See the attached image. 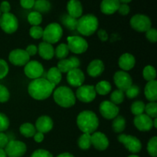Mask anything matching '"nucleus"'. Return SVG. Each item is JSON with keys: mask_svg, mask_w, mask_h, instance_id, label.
Segmentation results:
<instances>
[{"mask_svg": "<svg viewBox=\"0 0 157 157\" xmlns=\"http://www.w3.org/2000/svg\"><path fill=\"white\" fill-rule=\"evenodd\" d=\"M55 85L51 84L45 78H37L31 81L28 87V92L33 99L43 101L48 98L53 93Z\"/></svg>", "mask_w": 157, "mask_h": 157, "instance_id": "obj_1", "label": "nucleus"}, {"mask_svg": "<svg viewBox=\"0 0 157 157\" xmlns=\"http://www.w3.org/2000/svg\"><path fill=\"white\" fill-rule=\"evenodd\" d=\"M77 125L83 133L92 134L98 128L99 119L93 111L84 110L77 117Z\"/></svg>", "mask_w": 157, "mask_h": 157, "instance_id": "obj_2", "label": "nucleus"}, {"mask_svg": "<svg viewBox=\"0 0 157 157\" xmlns=\"http://www.w3.org/2000/svg\"><path fill=\"white\" fill-rule=\"evenodd\" d=\"M53 98L55 103L60 107L69 108L76 103V97L71 89L66 86H61L54 91Z\"/></svg>", "mask_w": 157, "mask_h": 157, "instance_id": "obj_3", "label": "nucleus"}, {"mask_svg": "<svg viewBox=\"0 0 157 157\" xmlns=\"http://www.w3.org/2000/svg\"><path fill=\"white\" fill-rule=\"evenodd\" d=\"M98 18L92 14H87L78 18L76 29L84 36H90L98 30Z\"/></svg>", "mask_w": 157, "mask_h": 157, "instance_id": "obj_4", "label": "nucleus"}, {"mask_svg": "<svg viewBox=\"0 0 157 157\" xmlns=\"http://www.w3.org/2000/svg\"><path fill=\"white\" fill-rule=\"evenodd\" d=\"M63 35V29L57 22H52L48 25L43 31L42 39L44 42L55 44L61 40Z\"/></svg>", "mask_w": 157, "mask_h": 157, "instance_id": "obj_5", "label": "nucleus"}, {"mask_svg": "<svg viewBox=\"0 0 157 157\" xmlns=\"http://www.w3.org/2000/svg\"><path fill=\"white\" fill-rule=\"evenodd\" d=\"M0 27L6 33H14L18 28V18L14 14L10 12L2 14L0 16Z\"/></svg>", "mask_w": 157, "mask_h": 157, "instance_id": "obj_6", "label": "nucleus"}, {"mask_svg": "<svg viewBox=\"0 0 157 157\" xmlns=\"http://www.w3.org/2000/svg\"><path fill=\"white\" fill-rule=\"evenodd\" d=\"M132 29L139 32H146L151 28L152 21L147 15L136 14L133 15L130 21Z\"/></svg>", "mask_w": 157, "mask_h": 157, "instance_id": "obj_7", "label": "nucleus"}, {"mask_svg": "<svg viewBox=\"0 0 157 157\" xmlns=\"http://www.w3.org/2000/svg\"><path fill=\"white\" fill-rule=\"evenodd\" d=\"M118 141L123 144L126 149L130 153H137L142 149V144L137 137L131 135L120 134L118 136Z\"/></svg>", "mask_w": 157, "mask_h": 157, "instance_id": "obj_8", "label": "nucleus"}, {"mask_svg": "<svg viewBox=\"0 0 157 157\" xmlns=\"http://www.w3.org/2000/svg\"><path fill=\"white\" fill-rule=\"evenodd\" d=\"M4 150L9 157H21L26 153L27 147L21 141L9 140Z\"/></svg>", "mask_w": 157, "mask_h": 157, "instance_id": "obj_9", "label": "nucleus"}, {"mask_svg": "<svg viewBox=\"0 0 157 157\" xmlns=\"http://www.w3.org/2000/svg\"><path fill=\"white\" fill-rule=\"evenodd\" d=\"M67 41L69 51L75 54H82L88 48V43L81 36H70Z\"/></svg>", "mask_w": 157, "mask_h": 157, "instance_id": "obj_10", "label": "nucleus"}, {"mask_svg": "<svg viewBox=\"0 0 157 157\" xmlns=\"http://www.w3.org/2000/svg\"><path fill=\"white\" fill-rule=\"evenodd\" d=\"M97 93L94 85H81L76 91V98L83 103L92 102L96 98Z\"/></svg>", "mask_w": 157, "mask_h": 157, "instance_id": "obj_11", "label": "nucleus"}, {"mask_svg": "<svg viewBox=\"0 0 157 157\" xmlns=\"http://www.w3.org/2000/svg\"><path fill=\"white\" fill-rule=\"evenodd\" d=\"M113 81L118 90L126 91L133 84L131 76L124 71H118L113 75Z\"/></svg>", "mask_w": 157, "mask_h": 157, "instance_id": "obj_12", "label": "nucleus"}, {"mask_svg": "<svg viewBox=\"0 0 157 157\" xmlns=\"http://www.w3.org/2000/svg\"><path fill=\"white\" fill-rule=\"evenodd\" d=\"M25 75L31 79H37L41 78L44 73L43 65L38 61H29L25 65L24 67Z\"/></svg>", "mask_w": 157, "mask_h": 157, "instance_id": "obj_13", "label": "nucleus"}, {"mask_svg": "<svg viewBox=\"0 0 157 157\" xmlns=\"http://www.w3.org/2000/svg\"><path fill=\"white\" fill-rule=\"evenodd\" d=\"M99 110L103 117L107 120L114 119L119 114V107L111 101H104L101 103Z\"/></svg>", "mask_w": 157, "mask_h": 157, "instance_id": "obj_14", "label": "nucleus"}, {"mask_svg": "<svg viewBox=\"0 0 157 157\" xmlns=\"http://www.w3.org/2000/svg\"><path fill=\"white\" fill-rule=\"evenodd\" d=\"M9 61L15 66H25L30 61V56L25 50L17 48L9 53Z\"/></svg>", "mask_w": 157, "mask_h": 157, "instance_id": "obj_15", "label": "nucleus"}, {"mask_svg": "<svg viewBox=\"0 0 157 157\" xmlns=\"http://www.w3.org/2000/svg\"><path fill=\"white\" fill-rule=\"evenodd\" d=\"M90 140L91 145L95 149L100 151L107 150L109 147V140L104 133L95 131L92 134H90Z\"/></svg>", "mask_w": 157, "mask_h": 157, "instance_id": "obj_16", "label": "nucleus"}, {"mask_svg": "<svg viewBox=\"0 0 157 157\" xmlns=\"http://www.w3.org/2000/svg\"><path fill=\"white\" fill-rule=\"evenodd\" d=\"M133 124L137 130L142 132L150 131L153 127V119L146 113H142L140 115L135 116Z\"/></svg>", "mask_w": 157, "mask_h": 157, "instance_id": "obj_17", "label": "nucleus"}, {"mask_svg": "<svg viewBox=\"0 0 157 157\" xmlns=\"http://www.w3.org/2000/svg\"><path fill=\"white\" fill-rule=\"evenodd\" d=\"M85 79L84 74L81 69L74 68L67 73V81L72 87H81Z\"/></svg>", "mask_w": 157, "mask_h": 157, "instance_id": "obj_18", "label": "nucleus"}, {"mask_svg": "<svg viewBox=\"0 0 157 157\" xmlns=\"http://www.w3.org/2000/svg\"><path fill=\"white\" fill-rule=\"evenodd\" d=\"M81 64L80 60L76 57H71L68 59H62L58 61L57 67L61 73H67L74 68H78Z\"/></svg>", "mask_w": 157, "mask_h": 157, "instance_id": "obj_19", "label": "nucleus"}, {"mask_svg": "<svg viewBox=\"0 0 157 157\" xmlns=\"http://www.w3.org/2000/svg\"><path fill=\"white\" fill-rule=\"evenodd\" d=\"M54 122L52 119L49 116H46V115H43V116L38 117L35 122L36 130L42 133H48L52 130Z\"/></svg>", "mask_w": 157, "mask_h": 157, "instance_id": "obj_20", "label": "nucleus"}, {"mask_svg": "<svg viewBox=\"0 0 157 157\" xmlns=\"http://www.w3.org/2000/svg\"><path fill=\"white\" fill-rule=\"evenodd\" d=\"M135 64H136L135 57L130 53L123 54L118 60V65L124 71H127L133 69Z\"/></svg>", "mask_w": 157, "mask_h": 157, "instance_id": "obj_21", "label": "nucleus"}, {"mask_svg": "<svg viewBox=\"0 0 157 157\" xmlns=\"http://www.w3.org/2000/svg\"><path fill=\"white\" fill-rule=\"evenodd\" d=\"M104 71V64L101 60L94 59L90 62L87 68V74L92 78H97L102 75Z\"/></svg>", "mask_w": 157, "mask_h": 157, "instance_id": "obj_22", "label": "nucleus"}, {"mask_svg": "<svg viewBox=\"0 0 157 157\" xmlns=\"http://www.w3.org/2000/svg\"><path fill=\"white\" fill-rule=\"evenodd\" d=\"M67 10L70 16L77 19L82 16L83 6L79 0H69L67 4Z\"/></svg>", "mask_w": 157, "mask_h": 157, "instance_id": "obj_23", "label": "nucleus"}, {"mask_svg": "<svg viewBox=\"0 0 157 157\" xmlns=\"http://www.w3.org/2000/svg\"><path fill=\"white\" fill-rule=\"evenodd\" d=\"M38 52L40 57L44 60H51L55 56V48L52 44L44 41L38 44Z\"/></svg>", "mask_w": 157, "mask_h": 157, "instance_id": "obj_24", "label": "nucleus"}, {"mask_svg": "<svg viewBox=\"0 0 157 157\" xmlns=\"http://www.w3.org/2000/svg\"><path fill=\"white\" fill-rule=\"evenodd\" d=\"M120 5L119 0H103L101 3V11L105 15H112L117 12Z\"/></svg>", "mask_w": 157, "mask_h": 157, "instance_id": "obj_25", "label": "nucleus"}, {"mask_svg": "<svg viewBox=\"0 0 157 157\" xmlns=\"http://www.w3.org/2000/svg\"><path fill=\"white\" fill-rule=\"evenodd\" d=\"M144 94L150 102H156L157 100V81H148L144 89Z\"/></svg>", "mask_w": 157, "mask_h": 157, "instance_id": "obj_26", "label": "nucleus"}, {"mask_svg": "<svg viewBox=\"0 0 157 157\" xmlns=\"http://www.w3.org/2000/svg\"><path fill=\"white\" fill-rule=\"evenodd\" d=\"M61 79H62V75L58 67H52L49 69L47 73V80L51 84L56 86L61 82Z\"/></svg>", "mask_w": 157, "mask_h": 157, "instance_id": "obj_27", "label": "nucleus"}, {"mask_svg": "<svg viewBox=\"0 0 157 157\" xmlns=\"http://www.w3.org/2000/svg\"><path fill=\"white\" fill-rule=\"evenodd\" d=\"M20 133L25 137H33L34 135L36 133L35 127L31 123H25L20 126Z\"/></svg>", "mask_w": 157, "mask_h": 157, "instance_id": "obj_28", "label": "nucleus"}, {"mask_svg": "<svg viewBox=\"0 0 157 157\" xmlns=\"http://www.w3.org/2000/svg\"><path fill=\"white\" fill-rule=\"evenodd\" d=\"M95 91L100 95H107L111 91L112 86L110 82L107 81H101L94 86Z\"/></svg>", "mask_w": 157, "mask_h": 157, "instance_id": "obj_29", "label": "nucleus"}, {"mask_svg": "<svg viewBox=\"0 0 157 157\" xmlns=\"http://www.w3.org/2000/svg\"><path fill=\"white\" fill-rule=\"evenodd\" d=\"M112 128L115 133H121L126 128V120L123 116H117L113 119L112 123Z\"/></svg>", "mask_w": 157, "mask_h": 157, "instance_id": "obj_30", "label": "nucleus"}, {"mask_svg": "<svg viewBox=\"0 0 157 157\" xmlns=\"http://www.w3.org/2000/svg\"><path fill=\"white\" fill-rule=\"evenodd\" d=\"M51 7L52 6L48 0H35L33 8L36 12L41 14L49 12Z\"/></svg>", "mask_w": 157, "mask_h": 157, "instance_id": "obj_31", "label": "nucleus"}, {"mask_svg": "<svg viewBox=\"0 0 157 157\" xmlns=\"http://www.w3.org/2000/svg\"><path fill=\"white\" fill-rule=\"evenodd\" d=\"M69 48L67 44L61 43L58 44L55 50V55L58 59H65L66 57L69 55Z\"/></svg>", "mask_w": 157, "mask_h": 157, "instance_id": "obj_32", "label": "nucleus"}, {"mask_svg": "<svg viewBox=\"0 0 157 157\" xmlns=\"http://www.w3.org/2000/svg\"><path fill=\"white\" fill-rule=\"evenodd\" d=\"M61 21L64 24V25L66 28L69 29V30H75L77 28V24H78V19L73 17L67 15H64L61 18Z\"/></svg>", "mask_w": 157, "mask_h": 157, "instance_id": "obj_33", "label": "nucleus"}, {"mask_svg": "<svg viewBox=\"0 0 157 157\" xmlns=\"http://www.w3.org/2000/svg\"><path fill=\"white\" fill-rule=\"evenodd\" d=\"M143 77L147 81H151L156 80V71L155 67L152 65H147L143 70Z\"/></svg>", "mask_w": 157, "mask_h": 157, "instance_id": "obj_34", "label": "nucleus"}, {"mask_svg": "<svg viewBox=\"0 0 157 157\" xmlns=\"http://www.w3.org/2000/svg\"><path fill=\"white\" fill-rule=\"evenodd\" d=\"M78 147L81 150H88L91 146V140H90V134L89 133H83L79 137L78 140Z\"/></svg>", "mask_w": 157, "mask_h": 157, "instance_id": "obj_35", "label": "nucleus"}, {"mask_svg": "<svg viewBox=\"0 0 157 157\" xmlns=\"http://www.w3.org/2000/svg\"><path fill=\"white\" fill-rule=\"evenodd\" d=\"M28 21L32 26H38L42 21V15L36 11L31 12L28 15Z\"/></svg>", "mask_w": 157, "mask_h": 157, "instance_id": "obj_36", "label": "nucleus"}, {"mask_svg": "<svg viewBox=\"0 0 157 157\" xmlns=\"http://www.w3.org/2000/svg\"><path fill=\"white\" fill-rule=\"evenodd\" d=\"M124 98H125V94L124 92L121 90H115L110 94V101L113 104L118 105L124 102Z\"/></svg>", "mask_w": 157, "mask_h": 157, "instance_id": "obj_37", "label": "nucleus"}, {"mask_svg": "<svg viewBox=\"0 0 157 157\" xmlns=\"http://www.w3.org/2000/svg\"><path fill=\"white\" fill-rule=\"evenodd\" d=\"M130 110H131V113L135 116L142 114L145 110V104L141 101H135L132 104L131 107H130Z\"/></svg>", "mask_w": 157, "mask_h": 157, "instance_id": "obj_38", "label": "nucleus"}, {"mask_svg": "<svg viewBox=\"0 0 157 157\" xmlns=\"http://www.w3.org/2000/svg\"><path fill=\"white\" fill-rule=\"evenodd\" d=\"M147 151L150 156L153 157L157 156V137L153 136L149 140L147 144Z\"/></svg>", "mask_w": 157, "mask_h": 157, "instance_id": "obj_39", "label": "nucleus"}, {"mask_svg": "<svg viewBox=\"0 0 157 157\" xmlns=\"http://www.w3.org/2000/svg\"><path fill=\"white\" fill-rule=\"evenodd\" d=\"M146 114L148 115L152 119L156 118L157 117V104L156 102H150L145 105Z\"/></svg>", "mask_w": 157, "mask_h": 157, "instance_id": "obj_40", "label": "nucleus"}, {"mask_svg": "<svg viewBox=\"0 0 157 157\" xmlns=\"http://www.w3.org/2000/svg\"><path fill=\"white\" fill-rule=\"evenodd\" d=\"M43 31L44 29L39 25L32 26L29 30V35L34 39H40L43 36Z\"/></svg>", "mask_w": 157, "mask_h": 157, "instance_id": "obj_41", "label": "nucleus"}, {"mask_svg": "<svg viewBox=\"0 0 157 157\" xmlns=\"http://www.w3.org/2000/svg\"><path fill=\"white\" fill-rule=\"evenodd\" d=\"M140 91V87L136 85H133L132 84L127 90H126V95L129 99H133V98H136L139 95Z\"/></svg>", "mask_w": 157, "mask_h": 157, "instance_id": "obj_42", "label": "nucleus"}, {"mask_svg": "<svg viewBox=\"0 0 157 157\" xmlns=\"http://www.w3.org/2000/svg\"><path fill=\"white\" fill-rule=\"evenodd\" d=\"M10 98V93L7 87L0 84V103L7 102Z\"/></svg>", "mask_w": 157, "mask_h": 157, "instance_id": "obj_43", "label": "nucleus"}, {"mask_svg": "<svg viewBox=\"0 0 157 157\" xmlns=\"http://www.w3.org/2000/svg\"><path fill=\"white\" fill-rule=\"evenodd\" d=\"M9 127V120L6 114L0 113V132L6 131Z\"/></svg>", "mask_w": 157, "mask_h": 157, "instance_id": "obj_44", "label": "nucleus"}, {"mask_svg": "<svg viewBox=\"0 0 157 157\" xmlns=\"http://www.w3.org/2000/svg\"><path fill=\"white\" fill-rule=\"evenodd\" d=\"M9 71V65L5 60L0 58V80L6 78Z\"/></svg>", "mask_w": 157, "mask_h": 157, "instance_id": "obj_45", "label": "nucleus"}, {"mask_svg": "<svg viewBox=\"0 0 157 157\" xmlns=\"http://www.w3.org/2000/svg\"><path fill=\"white\" fill-rule=\"evenodd\" d=\"M146 37L152 43H156L157 41V31L156 29L150 28L146 32Z\"/></svg>", "mask_w": 157, "mask_h": 157, "instance_id": "obj_46", "label": "nucleus"}, {"mask_svg": "<svg viewBox=\"0 0 157 157\" xmlns=\"http://www.w3.org/2000/svg\"><path fill=\"white\" fill-rule=\"evenodd\" d=\"M30 157H53V156L48 150L39 149V150H37L35 152H33V153Z\"/></svg>", "mask_w": 157, "mask_h": 157, "instance_id": "obj_47", "label": "nucleus"}, {"mask_svg": "<svg viewBox=\"0 0 157 157\" xmlns=\"http://www.w3.org/2000/svg\"><path fill=\"white\" fill-rule=\"evenodd\" d=\"M35 0H20V5L25 9H30L34 7Z\"/></svg>", "mask_w": 157, "mask_h": 157, "instance_id": "obj_48", "label": "nucleus"}, {"mask_svg": "<svg viewBox=\"0 0 157 157\" xmlns=\"http://www.w3.org/2000/svg\"><path fill=\"white\" fill-rule=\"evenodd\" d=\"M11 10V6L8 1H3L0 5V11L2 14L9 13Z\"/></svg>", "mask_w": 157, "mask_h": 157, "instance_id": "obj_49", "label": "nucleus"}, {"mask_svg": "<svg viewBox=\"0 0 157 157\" xmlns=\"http://www.w3.org/2000/svg\"><path fill=\"white\" fill-rule=\"evenodd\" d=\"M9 140L7 135L2 132H0V149H4L9 143Z\"/></svg>", "mask_w": 157, "mask_h": 157, "instance_id": "obj_50", "label": "nucleus"}, {"mask_svg": "<svg viewBox=\"0 0 157 157\" xmlns=\"http://www.w3.org/2000/svg\"><path fill=\"white\" fill-rule=\"evenodd\" d=\"M117 11L121 15H128L129 12H130V6H129L127 4H121L120 5L119 9H118Z\"/></svg>", "mask_w": 157, "mask_h": 157, "instance_id": "obj_51", "label": "nucleus"}, {"mask_svg": "<svg viewBox=\"0 0 157 157\" xmlns=\"http://www.w3.org/2000/svg\"><path fill=\"white\" fill-rule=\"evenodd\" d=\"M25 52H27V54L29 56H34L38 52V47H36L35 44H30V45H29L26 48Z\"/></svg>", "mask_w": 157, "mask_h": 157, "instance_id": "obj_52", "label": "nucleus"}, {"mask_svg": "<svg viewBox=\"0 0 157 157\" xmlns=\"http://www.w3.org/2000/svg\"><path fill=\"white\" fill-rule=\"evenodd\" d=\"M98 36L100 38V40L102 41H106L108 39V35H107V32L104 29H100L98 32Z\"/></svg>", "mask_w": 157, "mask_h": 157, "instance_id": "obj_53", "label": "nucleus"}, {"mask_svg": "<svg viewBox=\"0 0 157 157\" xmlns=\"http://www.w3.org/2000/svg\"><path fill=\"white\" fill-rule=\"evenodd\" d=\"M34 140L36 143H41L44 140V133H41V132H36L35 135H34Z\"/></svg>", "mask_w": 157, "mask_h": 157, "instance_id": "obj_54", "label": "nucleus"}, {"mask_svg": "<svg viewBox=\"0 0 157 157\" xmlns=\"http://www.w3.org/2000/svg\"><path fill=\"white\" fill-rule=\"evenodd\" d=\"M57 157H75V156L69 153H61V154L58 155Z\"/></svg>", "mask_w": 157, "mask_h": 157, "instance_id": "obj_55", "label": "nucleus"}, {"mask_svg": "<svg viewBox=\"0 0 157 157\" xmlns=\"http://www.w3.org/2000/svg\"><path fill=\"white\" fill-rule=\"evenodd\" d=\"M0 157H7V155L3 149H0Z\"/></svg>", "mask_w": 157, "mask_h": 157, "instance_id": "obj_56", "label": "nucleus"}, {"mask_svg": "<svg viewBox=\"0 0 157 157\" xmlns=\"http://www.w3.org/2000/svg\"><path fill=\"white\" fill-rule=\"evenodd\" d=\"M132 0H119V2L121 3H122V4H127V3L130 2Z\"/></svg>", "mask_w": 157, "mask_h": 157, "instance_id": "obj_57", "label": "nucleus"}, {"mask_svg": "<svg viewBox=\"0 0 157 157\" xmlns=\"http://www.w3.org/2000/svg\"><path fill=\"white\" fill-rule=\"evenodd\" d=\"M153 126L154 128H157V118H154V120H153Z\"/></svg>", "mask_w": 157, "mask_h": 157, "instance_id": "obj_58", "label": "nucleus"}, {"mask_svg": "<svg viewBox=\"0 0 157 157\" xmlns=\"http://www.w3.org/2000/svg\"><path fill=\"white\" fill-rule=\"evenodd\" d=\"M128 157H140V156H136V155H130V156H129Z\"/></svg>", "mask_w": 157, "mask_h": 157, "instance_id": "obj_59", "label": "nucleus"}, {"mask_svg": "<svg viewBox=\"0 0 157 157\" xmlns=\"http://www.w3.org/2000/svg\"><path fill=\"white\" fill-rule=\"evenodd\" d=\"M2 15V12H1V11H0V16H1Z\"/></svg>", "mask_w": 157, "mask_h": 157, "instance_id": "obj_60", "label": "nucleus"}]
</instances>
